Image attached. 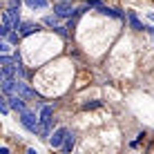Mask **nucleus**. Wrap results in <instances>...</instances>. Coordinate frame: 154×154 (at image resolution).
Here are the masks:
<instances>
[{
  "label": "nucleus",
  "mask_w": 154,
  "mask_h": 154,
  "mask_svg": "<svg viewBox=\"0 0 154 154\" xmlns=\"http://www.w3.org/2000/svg\"><path fill=\"white\" fill-rule=\"evenodd\" d=\"M27 154H38V150H34V147H29V150H27Z\"/></svg>",
  "instance_id": "aec40b11"
},
{
  "label": "nucleus",
  "mask_w": 154,
  "mask_h": 154,
  "mask_svg": "<svg viewBox=\"0 0 154 154\" xmlns=\"http://www.w3.org/2000/svg\"><path fill=\"white\" fill-rule=\"evenodd\" d=\"M16 63H5L2 65V78H16Z\"/></svg>",
  "instance_id": "1a4fd4ad"
},
{
  "label": "nucleus",
  "mask_w": 154,
  "mask_h": 154,
  "mask_svg": "<svg viewBox=\"0 0 154 154\" xmlns=\"http://www.w3.org/2000/svg\"><path fill=\"white\" fill-rule=\"evenodd\" d=\"M7 40H9V42H18V34H9Z\"/></svg>",
  "instance_id": "6ab92c4d"
},
{
  "label": "nucleus",
  "mask_w": 154,
  "mask_h": 154,
  "mask_svg": "<svg viewBox=\"0 0 154 154\" xmlns=\"http://www.w3.org/2000/svg\"><path fill=\"white\" fill-rule=\"evenodd\" d=\"M40 125H42V136H49V130H51V119H54V107L45 105L40 109Z\"/></svg>",
  "instance_id": "f03ea898"
},
{
  "label": "nucleus",
  "mask_w": 154,
  "mask_h": 154,
  "mask_svg": "<svg viewBox=\"0 0 154 154\" xmlns=\"http://www.w3.org/2000/svg\"><path fill=\"white\" fill-rule=\"evenodd\" d=\"M54 11H56L58 18H72V14H76V9L72 7L69 0H63V2H58L54 7Z\"/></svg>",
  "instance_id": "7ed1b4c3"
},
{
  "label": "nucleus",
  "mask_w": 154,
  "mask_h": 154,
  "mask_svg": "<svg viewBox=\"0 0 154 154\" xmlns=\"http://www.w3.org/2000/svg\"><path fill=\"white\" fill-rule=\"evenodd\" d=\"M7 103H9V107H14L16 112H27V109H25V98H20L18 94H11V96H7Z\"/></svg>",
  "instance_id": "39448f33"
},
{
  "label": "nucleus",
  "mask_w": 154,
  "mask_h": 154,
  "mask_svg": "<svg viewBox=\"0 0 154 154\" xmlns=\"http://www.w3.org/2000/svg\"><path fill=\"white\" fill-rule=\"evenodd\" d=\"M150 18H152V20H154V14H150Z\"/></svg>",
  "instance_id": "4be33fe9"
},
{
  "label": "nucleus",
  "mask_w": 154,
  "mask_h": 154,
  "mask_svg": "<svg viewBox=\"0 0 154 154\" xmlns=\"http://www.w3.org/2000/svg\"><path fill=\"white\" fill-rule=\"evenodd\" d=\"M45 25H49V27H56V18H54V16H47V18H45Z\"/></svg>",
  "instance_id": "2eb2a0df"
},
{
  "label": "nucleus",
  "mask_w": 154,
  "mask_h": 154,
  "mask_svg": "<svg viewBox=\"0 0 154 154\" xmlns=\"http://www.w3.org/2000/svg\"><path fill=\"white\" fill-rule=\"evenodd\" d=\"M34 31H40V25H34V23H23L20 25V34L23 36H29Z\"/></svg>",
  "instance_id": "9d476101"
},
{
  "label": "nucleus",
  "mask_w": 154,
  "mask_h": 154,
  "mask_svg": "<svg viewBox=\"0 0 154 154\" xmlns=\"http://www.w3.org/2000/svg\"><path fill=\"white\" fill-rule=\"evenodd\" d=\"M96 107H103V100H87V103H83V109H96Z\"/></svg>",
  "instance_id": "ddd939ff"
},
{
  "label": "nucleus",
  "mask_w": 154,
  "mask_h": 154,
  "mask_svg": "<svg viewBox=\"0 0 154 154\" xmlns=\"http://www.w3.org/2000/svg\"><path fill=\"white\" fill-rule=\"evenodd\" d=\"M127 20H130V25H132V29H136V31H143V29H147L145 25L139 20V16H136L134 11H127Z\"/></svg>",
  "instance_id": "6e6552de"
},
{
  "label": "nucleus",
  "mask_w": 154,
  "mask_h": 154,
  "mask_svg": "<svg viewBox=\"0 0 154 154\" xmlns=\"http://www.w3.org/2000/svg\"><path fill=\"white\" fill-rule=\"evenodd\" d=\"M0 49H2V54H7V51L11 49V42H2V45H0Z\"/></svg>",
  "instance_id": "a211bd4d"
},
{
  "label": "nucleus",
  "mask_w": 154,
  "mask_h": 154,
  "mask_svg": "<svg viewBox=\"0 0 154 154\" xmlns=\"http://www.w3.org/2000/svg\"><path fill=\"white\" fill-rule=\"evenodd\" d=\"M0 154H9V150H7V147H2V150H0Z\"/></svg>",
  "instance_id": "412c9836"
},
{
  "label": "nucleus",
  "mask_w": 154,
  "mask_h": 154,
  "mask_svg": "<svg viewBox=\"0 0 154 154\" xmlns=\"http://www.w3.org/2000/svg\"><path fill=\"white\" fill-rule=\"evenodd\" d=\"M20 0H9V9H20Z\"/></svg>",
  "instance_id": "dca6fc26"
},
{
  "label": "nucleus",
  "mask_w": 154,
  "mask_h": 154,
  "mask_svg": "<svg viewBox=\"0 0 154 154\" xmlns=\"http://www.w3.org/2000/svg\"><path fill=\"white\" fill-rule=\"evenodd\" d=\"M20 123L27 127L31 134H40V136H42V125H40V119H36V114L23 112V114H20Z\"/></svg>",
  "instance_id": "f257e3e1"
},
{
  "label": "nucleus",
  "mask_w": 154,
  "mask_h": 154,
  "mask_svg": "<svg viewBox=\"0 0 154 154\" xmlns=\"http://www.w3.org/2000/svg\"><path fill=\"white\" fill-rule=\"evenodd\" d=\"M16 83H18V78H2V92H5V96L16 94Z\"/></svg>",
  "instance_id": "0eeeda50"
},
{
  "label": "nucleus",
  "mask_w": 154,
  "mask_h": 154,
  "mask_svg": "<svg viewBox=\"0 0 154 154\" xmlns=\"http://www.w3.org/2000/svg\"><path fill=\"white\" fill-rule=\"evenodd\" d=\"M74 143H76V136H74V134H67V139H65V143H63V150H65V152H72Z\"/></svg>",
  "instance_id": "9b49d317"
},
{
  "label": "nucleus",
  "mask_w": 154,
  "mask_h": 154,
  "mask_svg": "<svg viewBox=\"0 0 154 154\" xmlns=\"http://www.w3.org/2000/svg\"><path fill=\"white\" fill-rule=\"evenodd\" d=\"M54 29H56V34H58V36H63V38H67V31H65L67 27H54Z\"/></svg>",
  "instance_id": "f3484780"
},
{
  "label": "nucleus",
  "mask_w": 154,
  "mask_h": 154,
  "mask_svg": "<svg viewBox=\"0 0 154 154\" xmlns=\"http://www.w3.org/2000/svg\"><path fill=\"white\" fill-rule=\"evenodd\" d=\"M16 74H18L20 78L27 76V72H25V67H23V63H20V60H16Z\"/></svg>",
  "instance_id": "4468645a"
},
{
  "label": "nucleus",
  "mask_w": 154,
  "mask_h": 154,
  "mask_svg": "<svg viewBox=\"0 0 154 154\" xmlns=\"http://www.w3.org/2000/svg\"><path fill=\"white\" fill-rule=\"evenodd\" d=\"M31 9H45L47 7V0H25Z\"/></svg>",
  "instance_id": "f8f14e48"
},
{
  "label": "nucleus",
  "mask_w": 154,
  "mask_h": 154,
  "mask_svg": "<svg viewBox=\"0 0 154 154\" xmlns=\"http://www.w3.org/2000/svg\"><path fill=\"white\" fill-rule=\"evenodd\" d=\"M67 134H69V130H67V127H58V130L54 132V134L49 136V143H51V147H63V143H65Z\"/></svg>",
  "instance_id": "20e7f679"
},
{
  "label": "nucleus",
  "mask_w": 154,
  "mask_h": 154,
  "mask_svg": "<svg viewBox=\"0 0 154 154\" xmlns=\"http://www.w3.org/2000/svg\"><path fill=\"white\" fill-rule=\"evenodd\" d=\"M98 14H103V16H109V18H116V20H123V14H121L119 9H112V7H107V5H100V7H98Z\"/></svg>",
  "instance_id": "423d86ee"
}]
</instances>
